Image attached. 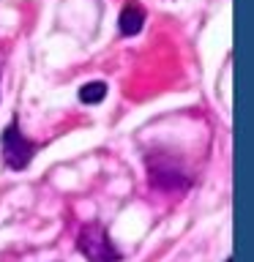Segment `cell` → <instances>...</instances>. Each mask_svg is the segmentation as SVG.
I'll return each mask as SVG.
<instances>
[{"label": "cell", "mask_w": 254, "mask_h": 262, "mask_svg": "<svg viewBox=\"0 0 254 262\" xmlns=\"http://www.w3.org/2000/svg\"><path fill=\"white\" fill-rule=\"evenodd\" d=\"M77 249L88 262H120L123 259V254L115 249V243L110 241L107 227L98 224V221H90V224H85L79 229Z\"/></svg>", "instance_id": "obj_1"}, {"label": "cell", "mask_w": 254, "mask_h": 262, "mask_svg": "<svg viewBox=\"0 0 254 262\" xmlns=\"http://www.w3.org/2000/svg\"><path fill=\"white\" fill-rule=\"evenodd\" d=\"M0 147H3V164L8 169H16V172L28 167L33 161V156H36V145L19 131V120L16 118L8 123V128L3 131Z\"/></svg>", "instance_id": "obj_2"}, {"label": "cell", "mask_w": 254, "mask_h": 262, "mask_svg": "<svg viewBox=\"0 0 254 262\" xmlns=\"http://www.w3.org/2000/svg\"><path fill=\"white\" fill-rule=\"evenodd\" d=\"M118 25H120L123 36H137L145 25V8L139 3H134V0H129V3L123 6L120 16H118Z\"/></svg>", "instance_id": "obj_3"}, {"label": "cell", "mask_w": 254, "mask_h": 262, "mask_svg": "<svg viewBox=\"0 0 254 262\" xmlns=\"http://www.w3.org/2000/svg\"><path fill=\"white\" fill-rule=\"evenodd\" d=\"M151 180H153V186L170 188V191H180V188L188 186V180H186L183 172H180V169H170V167L151 169Z\"/></svg>", "instance_id": "obj_4"}, {"label": "cell", "mask_w": 254, "mask_h": 262, "mask_svg": "<svg viewBox=\"0 0 254 262\" xmlns=\"http://www.w3.org/2000/svg\"><path fill=\"white\" fill-rule=\"evenodd\" d=\"M107 96V82H88L79 90V101L82 104H101Z\"/></svg>", "instance_id": "obj_5"}]
</instances>
